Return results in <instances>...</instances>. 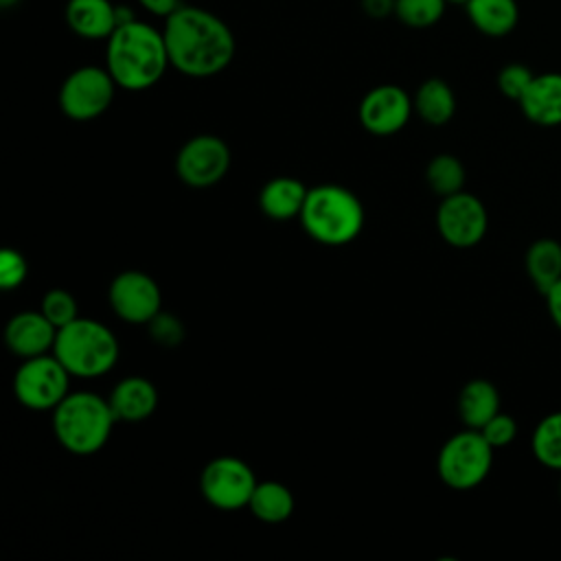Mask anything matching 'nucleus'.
Instances as JSON below:
<instances>
[{"label":"nucleus","instance_id":"nucleus-1","mask_svg":"<svg viewBox=\"0 0 561 561\" xmlns=\"http://www.w3.org/2000/svg\"><path fill=\"white\" fill-rule=\"evenodd\" d=\"M162 35L171 68L184 77H215L234 59L237 42L230 26L208 9L180 4L164 18Z\"/></svg>","mask_w":561,"mask_h":561},{"label":"nucleus","instance_id":"nucleus-2","mask_svg":"<svg viewBox=\"0 0 561 561\" xmlns=\"http://www.w3.org/2000/svg\"><path fill=\"white\" fill-rule=\"evenodd\" d=\"M105 42V68L123 90H149L171 66L162 28L138 18L118 24Z\"/></svg>","mask_w":561,"mask_h":561},{"label":"nucleus","instance_id":"nucleus-3","mask_svg":"<svg viewBox=\"0 0 561 561\" xmlns=\"http://www.w3.org/2000/svg\"><path fill=\"white\" fill-rule=\"evenodd\" d=\"M116 423L110 401L88 390L68 392L53 410L55 438L75 456H92L103 449Z\"/></svg>","mask_w":561,"mask_h":561},{"label":"nucleus","instance_id":"nucleus-4","mask_svg":"<svg viewBox=\"0 0 561 561\" xmlns=\"http://www.w3.org/2000/svg\"><path fill=\"white\" fill-rule=\"evenodd\" d=\"M298 219L313 241L322 245H344L357 239L366 213L351 188L340 184H318L309 188Z\"/></svg>","mask_w":561,"mask_h":561},{"label":"nucleus","instance_id":"nucleus-5","mask_svg":"<svg viewBox=\"0 0 561 561\" xmlns=\"http://www.w3.org/2000/svg\"><path fill=\"white\" fill-rule=\"evenodd\" d=\"M55 357L77 379H96L118 362V340L110 327L92 318H77L57 329Z\"/></svg>","mask_w":561,"mask_h":561},{"label":"nucleus","instance_id":"nucleus-6","mask_svg":"<svg viewBox=\"0 0 561 561\" xmlns=\"http://www.w3.org/2000/svg\"><path fill=\"white\" fill-rule=\"evenodd\" d=\"M493 467V447L480 430L465 427L449 436L436 460L438 478L456 491H469L482 484Z\"/></svg>","mask_w":561,"mask_h":561},{"label":"nucleus","instance_id":"nucleus-7","mask_svg":"<svg viewBox=\"0 0 561 561\" xmlns=\"http://www.w3.org/2000/svg\"><path fill=\"white\" fill-rule=\"evenodd\" d=\"M70 379L72 375L55 353H44L22 359L13 375V394L20 405L33 412H53L70 392Z\"/></svg>","mask_w":561,"mask_h":561},{"label":"nucleus","instance_id":"nucleus-8","mask_svg":"<svg viewBox=\"0 0 561 561\" xmlns=\"http://www.w3.org/2000/svg\"><path fill=\"white\" fill-rule=\"evenodd\" d=\"M116 81L105 66H81L59 88V107L72 121H94L107 112L116 94Z\"/></svg>","mask_w":561,"mask_h":561},{"label":"nucleus","instance_id":"nucleus-9","mask_svg":"<svg viewBox=\"0 0 561 561\" xmlns=\"http://www.w3.org/2000/svg\"><path fill=\"white\" fill-rule=\"evenodd\" d=\"M252 467L237 456H217L202 469L199 491L219 511L245 508L256 486Z\"/></svg>","mask_w":561,"mask_h":561},{"label":"nucleus","instance_id":"nucleus-10","mask_svg":"<svg viewBox=\"0 0 561 561\" xmlns=\"http://www.w3.org/2000/svg\"><path fill=\"white\" fill-rule=\"evenodd\" d=\"M230 162L232 153L224 138L199 134L180 147L175 156V173L191 188H208L226 178Z\"/></svg>","mask_w":561,"mask_h":561},{"label":"nucleus","instance_id":"nucleus-11","mask_svg":"<svg viewBox=\"0 0 561 561\" xmlns=\"http://www.w3.org/2000/svg\"><path fill=\"white\" fill-rule=\"evenodd\" d=\"M436 228L445 243L454 248H473L478 245L489 228V213L480 197L473 193H454L440 197L436 210Z\"/></svg>","mask_w":561,"mask_h":561},{"label":"nucleus","instance_id":"nucleus-12","mask_svg":"<svg viewBox=\"0 0 561 561\" xmlns=\"http://www.w3.org/2000/svg\"><path fill=\"white\" fill-rule=\"evenodd\" d=\"M112 311L129 324H149L162 311V291L153 276L140 270L116 274L107 289Z\"/></svg>","mask_w":561,"mask_h":561},{"label":"nucleus","instance_id":"nucleus-13","mask_svg":"<svg viewBox=\"0 0 561 561\" xmlns=\"http://www.w3.org/2000/svg\"><path fill=\"white\" fill-rule=\"evenodd\" d=\"M412 112V96L403 88L394 83H381L364 94L357 116L368 134L392 136L408 125Z\"/></svg>","mask_w":561,"mask_h":561},{"label":"nucleus","instance_id":"nucleus-14","mask_svg":"<svg viewBox=\"0 0 561 561\" xmlns=\"http://www.w3.org/2000/svg\"><path fill=\"white\" fill-rule=\"evenodd\" d=\"M57 327L37 311H18L4 324V344L20 359L53 353Z\"/></svg>","mask_w":561,"mask_h":561},{"label":"nucleus","instance_id":"nucleus-15","mask_svg":"<svg viewBox=\"0 0 561 561\" xmlns=\"http://www.w3.org/2000/svg\"><path fill=\"white\" fill-rule=\"evenodd\" d=\"M517 105L539 127L561 125V72L535 75Z\"/></svg>","mask_w":561,"mask_h":561},{"label":"nucleus","instance_id":"nucleus-16","mask_svg":"<svg viewBox=\"0 0 561 561\" xmlns=\"http://www.w3.org/2000/svg\"><path fill=\"white\" fill-rule=\"evenodd\" d=\"M116 421L123 423H140L147 421L158 408V390L156 386L140 375H131L121 379L110 397H107Z\"/></svg>","mask_w":561,"mask_h":561},{"label":"nucleus","instance_id":"nucleus-17","mask_svg":"<svg viewBox=\"0 0 561 561\" xmlns=\"http://www.w3.org/2000/svg\"><path fill=\"white\" fill-rule=\"evenodd\" d=\"M66 24L83 39H107L116 26V4L112 0H68Z\"/></svg>","mask_w":561,"mask_h":561},{"label":"nucleus","instance_id":"nucleus-18","mask_svg":"<svg viewBox=\"0 0 561 561\" xmlns=\"http://www.w3.org/2000/svg\"><path fill=\"white\" fill-rule=\"evenodd\" d=\"M309 188L289 175H278L267 180L259 191V208L265 217L274 221H289L300 217Z\"/></svg>","mask_w":561,"mask_h":561},{"label":"nucleus","instance_id":"nucleus-19","mask_svg":"<svg viewBox=\"0 0 561 561\" xmlns=\"http://www.w3.org/2000/svg\"><path fill=\"white\" fill-rule=\"evenodd\" d=\"M456 405L465 427L480 430L500 412V392L489 379H471L460 388Z\"/></svg>","mask_w":561,"mask_h":561},{"label":"nucleus","instance_id":"nucleus-20","mask_svg":"<svg viewBox=\"0 0 561 561\" xmlns=\"http://www.w3.org/2000/svg\"><path fill=\"white\" fill-rule=\"evenodd\" d=\"M465 11L473 28L489 37H504L519 22L517 0H469Z\"/></svg>","mask_w":561,"mask_h":561},{"label":"nucleus","instance_id":"nucleus-21","mask_svg":"<svg viewBox=\"0 0 561 561\" xmlns=\"http://www.w3.org/2000/svg\"><path fill=\"white\" fill-rule=\"evenodd\" d=\"M412 103H414V112L432 127H440L449 123L456 114V94L451 85L438 77L425 79L416 88Z\"/></svg>","mask_w":561,"mask_h":561},{"label":"nucleus","instance_id":"nucleus-22","mask_svg":"<svg viewBox=\"0 0 561 561\" xmlns=\"http://www.w3.org/2000/svg\"><path fill=\"white\" fill-rule=\"evenodd\" d=\"M524 267L535 289L543 296L561 278V243L552 237L533 241L526 250Z\"/></svg>","mask_w":561,"mask_h":561},{"label":"nucleus","instance_id":"nucleus-23","mask_svg":"<svg viewBox=\"0 0 561 561\" xmlns=\"http://www.w3.org/2000/svg\"><path fill=\"white\" fill-rule=\"evenodd\" d=\"M294 493L278 480L256 482L248 508L265 524H283L294 513Z\"/></svg>","mask_w":561,"mask_h":561},{"label":"nucleus","instance_id":"nucleus-24","mask_svg":"<svg viewBox=\"0 0 561 561\" xmlns=\"http://www.w3.org/2000/svg\"><path fill=\"white\" fill-rule=\"evenodd\" d=\"M530 449L537 462L561 473V410L546 414L535 425Z\"/></svg>","mask_w":561,"mask_h":561},{"label":"nucleus","instance_id":"nucleus-25","mask_svg":"<svg viewBox=\"0 0 561 561\" xmlns=\"http://www.w3.org/2000/svg\"><path fill=\"white\" fill-rule=\"evenodd\" d=\"M425 180L432 193H436L438 197H447L465 191L467 171L460 158H456L454 153H438L427 162Z\"/></svg>","mask_w":561,"mask_h":561},{"label":"nucleus","instance_id":"nucleus-26","mask_svg":"<svg viewBox=\"0 0 561 561\" xmlns=\"http://www.w3.org/2000/svg\"><path fill=\"white\" fill-rule=\"evenodd\" d=\"M447 0H397L394 15L410 28H430L445 13Z\"/></svg>","mask_w":561,"mask_h":561},{"label":"nucleus","instance_id":"nucleus-27","mask_svg":"<svg viewBox=\"0 0 561 561\" xmlns=\"http://www.w3.org/2000/svg\"><path fill=\"white\" fill-rule=\"evenodd\" d=\"M39 311L57 327H66L70 324L72 320L79 318V305H77V298L68 291V289H61V287H55V289H48L42 298V305H39Z\"/></svg>","mask_w":561,"mask_h":561},{"label":"nucleus","instance_id":"nucleus-28","mask_svg":"<svg viewBox=\"0 0 561 561\" xmlns=\"http://www.w3.org/2000/svg\"><path fill=\"white\" fill-rule=\"evenodd\" d=\"M535 72L519 64V61H513V64H506L500 72H497V88L500 92L511 99V101H519L522 94L526 92V88L530 85Z\"/></svg>","mask_w":561,"mask_h":561},{"label":"nucleus","instance_id":"nucleus-29","mask_svg":"<svg viewBox=\"0 0 561 561\" xmlns=\"http://www.w3.org/2000/svg\"><path fill=\"white\" fill-rule=\"evenodd\" d=\"M28 274V263L22 256V252L13 248H4L0 252V289L11 291L18 289Z\"/></svg>","mask_w":561,"mask_h":561},{"label":"nucleus","instance_id":"nucleus-30","mask_svg":"<svg viewBox=\"0 0 561 561\" xmlns=\"http://www.w3.org/2000/svg\"><path fill=\"white\" fill-rule=\"evenodd\" d=\"M147 327H149L151 340L162 346H178L184 337V324L180 322L178 316L167 313V311L156 313Z\"/></svg>","mask_w":561,"mask_h":561},{"label":"nucleus","instance_id":"nucleus-31","mask_svg":"<svg viewBox=\"0 0 561 561\" xmlns=\"http://www.w3.org/2000/svg\"><path fill=\"white\" fill-rule=\"evenodd\" d=\"M482 436L489 440V445L493 449H502L506 445H511L517 436V421L506 414V412H497L493 419H489L482 427H480Z\"/></svg>","mask_w":561,"mask_h":561},{"label":"nucleus","instance_id":"nucleus-32","mask_svg":"<svg viewBox=\"0 0 561 561\" xmlns=\"http://www.w3.org/2000/svg\"><path fill=\"white\" fill-rule=\"evenodd\" d=\"M543 298H546V307H548L550 320L561 331V278L543 294Z\"/></svg>","mask_w":561,"mask_h":561},{"label":"nucleus","instance_id":"nucleus-33","mask_svg":"<svg viewBox=\"0 0 561 561\" xmlns=\"http://www.w3.org/2000/svg\"><path fill=\"white\" fill-rule=\"evenodd\" d=\"M147 13L156 15V18H167L171 15L182 2L180 0H136Z\"/></svg>","mask_w":561,"mask_h":561},{"label":"nucleus","instance_id":"nucleus-34","mask_svg":"<svg viewBox=\"0 0 561 561\" xmlns=\"http://www.w3.org/2000/svg\"><path fill=\"white\" fill-rule=\"evenodd\" d=\"M394 4H397V0H362L364 13L370 18H377V20L394 15Z\"/></svg>","mask_w":561,"mask_h":561},{"label":"nucleus","instance_id":"nucleus-35","mask_svg":"<svg viewBox=\"0 0 561 561\" xmlns=\"http://www.w3.org/2000/svg\"><path fill=\"white\" fill-rule=\"evenodd\" d=\"M22 0H0V7L2 9H11V7H15V4H20Z\"/></svg>","mask_w":561,"mask_h":561},{"label":"nucleus","instance_id":"nucleus-36","mask_svg":"<svg viewBox=\"0 0 561 561\" xmlns=\"http://www.w3.org/2000/svg\"><path fill=\"white\" fill-rule=\"evenodd\" d=\"M467 2H469V0H447V4H462V7H465Z\"/></svg>","mask_w":561,"mask_h":561},{"label":"nucleus","instance_id":"nucleus-37","mask_svg":"<svg viewBox=\"0 0 561 561\" xmlns=\"http://www.w3.org/2000/svg\"><path fill=\"white\" fill-rule=\"evenodd\" d=\"M559 495H561V480H559Z\"/></svg>","mask_w":561,"mask_h":561}]
</instances>
